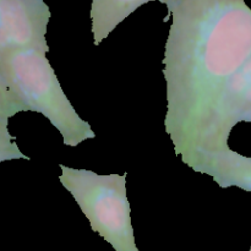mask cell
Here are the masks:
<instances>
[{
  "label": "cell",
  "mask_w": 251,
  "mask_h": 251,
  "mask_svg": "<svg viewBox=\"0 0 251 251\" xmlns=\"http://www.w3.org/2000/svg\"><path fill=\"white\" fill-rule=\"evenodd\" d=\"M188 167L210 176L220 188H239L251 193V157L243 156L230 147L222 151L200 152Z\"/></svg>",
  "instance_id": "obj_5"
},
{
  "label": "cell",
  "mask_w": 251,
  "mask_h": 251,
  "mask_svg": "<svg viewBox=\"0 0 251 251\" xmlns=\"http://www.w3.org/2000/svg\"><path fill=\"white\" fill-rule=\"evenodd\" d=\"M243 122H247V123H251V102L248 107L247 112H245L244 117H243Z\"/></svg>",
  "instance_id": "obj_9"
},
{
  "label": "cell",
  "mask_w": 251,
  "mask_h": 251,
  "mask_svg": "<svg viewBox=\"0 0 251 251\" xmlns=\"http://www.w3.org/2000/svg\"><path fill=\"white\" fill-rule=\"evenodd\" d=\"M249 251H251V245H250V249H249Z\"/></svg>",
  "instance_id": "obj_10"
},
{
  "label": "cell",
  "mask_w": 251,
  "mask_h": 251,
  "mask_svg": "<svg viewBox=\"0 0 251 251\" xmlns=\"http://www.w3.org/2000/svg\"><path fill=\"white\" fill-rule=\"evenodd\" d=\"M151 1H159L173 7L179 0H92L90 17L93 44L100 46L125 19L134 14L137 9Z\"/></svg>",
  "instance_id": "obj_6"
},
{
  "label": "cell",
  "mask_w": 251,
  "mask_h": 251,
  "mask_svg": "<svg viewBox=\"0 0 251 251\" xmlns=\"http://www.w3.org/2000/svg\"><path fill=\"white\" fill-rule=\"evenodd\" d=\"M48 51L42 48L0 51V71L27 112L43 115L58 130L65 146L77 147L86 140L95 139L96 134L61 88L47 58Z\"/></svg>",
  "instance_id": "obj_2"
},
{
  "label": "cell",
  "mask_w": 251,
  "mask_h": 251,
  "mask_svg": "<svg viewBox=\"0 0 251 251\" xmlns=\"http://www.w3.org/2000/svg\"><path fill=\"white\" fill-rule=\"evenodd\" d=\"M21 112H27L26 107L12 93L0 71V117L10 119Z\"/></svg>",
  "instance_id": "obj_8"
},
{
  "label": "cell",
  "mask_w": 251,
  "mask_h": 251,
  "mask_svg": "<svg viewBox=\"0 0 251 251\" xmlns=\"http://www.w3.org/2000/svg\"><path fill=\"white\" fill-rule=\"evenodd\" d=\"M168 16L164 129L189 166L226 85L251 58V9L244 0H179Z\"/></svg>",
  "instance_id": "obj_1"
},
{
  "label": "cell",
  "mask_w": 251,
  "mask_h": 251,
  "mask_svg": "<svg viewBox=\"0 0 251 251\" xmlns=\"http://www.w3.org/2000/svg\"><path fill=\"white\" fill-rule=\"evenodd\" d=\"M59 181L71 194L91 229L114 251H140L136 247L125 174H97L60 164Z\"/></svg>",
  "instance_id": "obj_3"
},
{
  "label": "cell",
  "mask_w": 251,
  "mask_h": 251,
  "mask_svg": "<svg viewBox=\"0 0 251 251\" xmlns=\"http://www.w3.org/2000/svg\"><path fill=\"white\" fill-rule=\"evenodd\" d=\"M14 159H27L29 157L22 153L15 137L9 131V119L0 117V163Z\"/></svg>",
  "instance_id": "obj_7"
},
{
  "label": "cell",
  "mask_w": 251,
  "mask_h": 251,
  "mask_svg": "<svg viewBox=\"0 0 251 251\" xmlns=\"http://www.w3.org/2000/svg\"><path fill=\"white\" fill-rule=\"evenodd\" d=\"M51 12L44 0H0V51L48 49Z\"/></svg>",
  "instance_id": "obj_4"
}]
</instances>
